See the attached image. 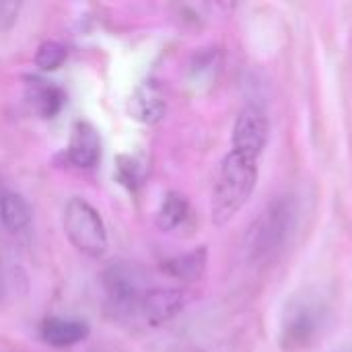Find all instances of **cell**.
I'll return each instance as SVG.
<instances>
[{"mask_svg":"<svg viewBox=\"0 0 352 352\" xmlns=\"http://www.w3.org/2000/svg\"><path fill=\"white\" fill-rule=\"evenodd\" d=\"M297 227V204L291 196L270 200L252 223L245 239L248 256L254 264L274 262L291 241Z\"/></svg>","mask_w":352,"mask_h":352,"instance_id":"obj_1","label":"cell"},{"mask_svg":"<svg viewBox=\"0 0 352 352\" xmlns=\"http://www.w3.org/2000/svg\"><path fill=\"white\" fill-rule=\"evenodd\" d=\"M258 184V159L231 151L223 163L212 190V221L227 225L252 198Z\"/></svg>","mask_w":352,"mask_h":352,"instance_id":"obj_2","label":"cell"},{"mask_svg":"<svg viewBox=\"0 0 352 352\" xmlns=\"http://www.w3.org/2000/svg\"><path fill=\"white\" fill-rule=\"evenodd\" d=\"M326 320L324 299L311 293H303L295 297L283 316L280 326V342L289 351L309 349L311 342L320 336Z\"/></svg>","mask_w":352,"mask_h":352,"instance_id":"obj_3","label":"cell"},{"mask_svg":"<svg viewBox=\"0 0 352 352\" xmlns=\"http://www.w3.org/2000/svg\"><path fill=\"white\" fill-rule=\"evenodd\" d=\"M64 231L85 256L99 258L107 252V231L99 212L85 198H70L64 208Z\"/></svg>","mask_w":352,"mask_h":352,"instance_id":"obj_4","label":"cell"},{"mask_svg":"<svg viewBox=\"0 0 352 352\" xmlns=\"http://www.w3.org/2000/svg\"><path fill=\"white\" fill-rule=\"evenodd\" d=\"M270 124L264 109L250 105L243 107L233 126V151L258 159L268 142Z\"/></svg>","mask_w":352,"mask_h":352,"instance_id":"obj_5","label":"cell"},{"mask_svg":"<svg viewBox=\"0 0 352 352\" xmlns=\"http://www.w3.org/2000/svg\"><path fill=\"white\" fill-rule=\"evenodd\" d=\"M103 287H105V293L116 309L130 311V309L140 307L142 295H140L138 276L128 266L118 264V266L107 268L103 272Z\"/></svg>","mask_w":352,"mask_h":352,"instance_id":"obj_6","label":"cell"},{"mask_svg":"<svg viewBox=\"0 0 352 352\" xmlns=\"http://www.w3.org/2000/svg\"><path fill=\"white\" fill-rule=\"evenodd\" d=\"M186 301L188 295L182 289H171V287L151 289L142 295L140 311L148 326H161L173 320L186 307Z\"/></svg>","mask_w":352,"mask_h":352,"instance_id":"obj_7","label":"cell"},{"mask_svg":"<svg viewBox=\"0 0 352 352\" xmlns=\"http://www.w3.org/2000/svg\"><path fill=\"white\" fill-rule=\"evenodd\" d=\"M68 159L82 169L95 167L101 159V138L97 130L87 122H76L68 142Z\"/></svg>","mask_w":352,"mask_h":352,"instance_id":"obj_8","label":"cell"},{"mask_svg":"<svg viewBox=\"0 0 352 352\" xmlns=\"http://www.w3.org/2000/svg\"><path fill=\"white\" fill-rule=\"evenodd\" d=\"M25 95L29 105L41 116V118H54L56 113H60L62 105H64V91L43 78H27V87H25Z\"/></svg>","mask_w":352,"mask_h":352,"instance_id":"obj_9","label":"cell"},{"mask_svg":"<svg viewBox=\"0 0 352 352\" xmlns=\"http://www.w3.org/2000/svg\"><path fill=\"white\" fill-rule=\"evenodd\" d=\"M89 334L87 324L74 322V320H62V318H50L43 322L41 336L50 346L56 349H66L82 342Z\"/></svg>","mask_w":352,"mask_h":352,"instance_id":"obj_10","label":"cell"},{"mask_svg":"<svg viewBox=\"0 0 352 352\" xmlns=\"http://www.w3.org/2000/svg\"><path fill=\"white\" fill-rule=\"evenodd\" d=\"M128 107H130L132 118L144 124H157L165 116V109H167L163 95L153 85H142L140 89H136V93L130 97Z\"/></svg>","mask_w":352,"mask_h":352,"instance_id":"obj_11","label":"cell"},{"mask_svg":"<svg viewBox=\"0 0 352 352\" xmlns=\"http://www.w3.org/2000/svg\"><path fill=\"white\" fill-rule=\"evenodd\" d=\"M206 262H208V252L206 248H196L188 254L169 258L163 262V270L179 280L186 283H196L202 278L204 270H206Z\"/></svg>","mask_w":352,"mask_h":352,"instance_id":"obj_12","label":"cell"},{"mask_svg":"<svg viewBox=\"0 0 352 352\" xmlns=\"http://www.w3.org/2000/svg\"><path fill=\"white\" fill-rule=\"evenodd\" d=\"M0 223L12 233L23 231L25 227H29V223H31V206H29V202L21 194L4 190L2 196H0Z\"/></svg>","mask_w":352,"mask_h":352,"instance_id":"obj_13","label":"cell"},{"mask_svg":"<svg viewBox=\"0 0 352 352\" xmlns=\"http://www.w3.org/2000/svg\"><path fill=\"white\" fill-rule=\"evenodd\" d=\"M190 202L186 200V196H182L179 192H169L165 194L163 202H161V208L157 212V225L171 233V231H177L179 227L186 225V221L190 219Z\"/></svg>","mask_w":352,"mask_h":352,"instance_id":"obj_14","label":"cell"},{"mask_svg":"<svg viewBox=\"0 0 352 352\" xmlns=\"http://www.w3.org/2000/svg\"><path fill=\"white\" fill-rule=\"evenodd\" d=\"M66 60V47L58 41H43L35 54V64L43 72L58 70Z\"/></svg>","mask_w":352,"mask_h":352,"instance_id":"obj_15","label":"cell"},{"mask_svg":"<svg viewBox=\"0 0 352 352\" xmlns=\"http://www.w3.org/2000/svg\"><path fill=\"white\" fill-rule=\"evenodd\" d=\"M118 179L130 188H134L136 184L142 182L146 165L142 161H138L136 157H120L118 159Z\"/></svg>","mask_w":352,"mask_h":352,"instance_id":"obj_16","label":"cell"},{"mask_svg":"<svg viewBox=\"0 0 352 352\" xmlns=\"http://www.w3.org/2000/svg\"><path fill=\"white\" fill-rule=\"evenodd\" d=\"M219 70V54L217 52H202L200 56H196L194 64H192V74L196 80H208L214 76V72Z\"/></svg>","mask_w":352,"mask_h":352,"instance_id":"obj_17","label":"cell"},{"mask_svg":"<svg viewBox=\"0 0 352 352\" xmlns=\"http://www.w3.org/2000/svg\"><path fill=\"white\" fill-rule=\"evenodd\" d=\"M6 295V283H4V268H2V260H0V301Z\"/></svg>","mask_w":352,"mask_h":352,"instance_id":"obj_18","label":"cell"}]
</instances>
